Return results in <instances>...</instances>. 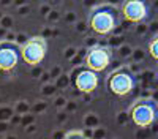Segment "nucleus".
<instances>
[{
  "instance_id": "f257e3e1",
  "label": "nucleus",
  "mask_w": 158,
  "mask_h": 139,
  "mask_svg": "<svg viewBox=\"0 0 158 139\" xmlns=\"http://www.w3.org/2000/svg\"><path fill=\"white\" fill-rule=\"evenodd\" d=\"M120 13L114 5L101 3L90 11L89 24L90 29L98 35H108L111 33L120 22Z\"/></svg>"
},
{
  "instance_id": "1a4fd4ad",
  "label": "nucleus",
  "mask_w": 158,
  "mask_h": 139,
  "mask_svg": "<svg viewBox=\"0 0 158 139\" xmlns=\"http://www.w3.org/2000/svg\"><path fill=\"white\" fill-rule=\"evenodd\" d=\"M149 52H150V55L158 62V36H155L153 40L149 43Z\"/></svg>"
},
{
  "instance_id": "7ed1b4c3",
  "label": "nucleus",
  "mask_w": 158,
  "mask_h": 139,
  "mask_svg": "<svg viewBox=\"0 0 158 139\" xmlns=\"http://www.w3.org/2000/svg\"><path fill=\"white\" fill-rule=\"evenodd\" d=\"M135 85H136V76L128 67L115 68L106 79V87L117 96H125L130 92H133Z\"/></svg>"
},
{
  "instance_id": "f03ea898",
  "label": "nucleus",
  "mask_w": 158,
  "mask_h": 139,
  "mask_svg": "<svg viewBox=\"0 0 158 139\" xmlns=\"http://www.w3.org/2000/svg\"><path fill=\"white\" fill-rule=\"evenodd\" d=\"M130 117L133 123L141 128L150 126L158 117V103L152 98H139L131 104Z\"/></svg>"
},
{
  "instance_id": "39448f33",
  "label": "nucleus",
  "mask_w": 158,
  "mask_h": 139,
  "mask_svg": "<svg viewBox=\"0 0 158 139\" xmlns=\"http://www.w3.org/2000/svg\"><path fill=\"white\" fill-rule=\"evenodd\" d=\"M120 13L123 19L128 22H142L149 16L150 13V3L149 0H123V3L120 6Z\"/></svg>"
},
{
  "instance_id": "9d476101",
  "label": "nucleus",
  "mask_w": 158,
  "mask_h": 139,
  "mask_svg": "<svg viewBox=\"0 0 158 139\" xmlns=\"http://www.w3.org/2000/svg\"><path fill=\"white\" fill-rule=\"evenodd\" d=\"M63 137H65V139H71V137H79V139H82L84 134H82V131H68Z\"/></svg>"
},
{
  "instance_id": "6e6552de",
  "label": "nucleus",
  "mask_w": 158,
  "mask_h": 139,
  "mask_svg": "<svg viewBox=\"0 0 158 139\" xmlns=\"http://www.w3.org/2000/svg\"><path fill=\"white\" fill-rule=\"evenodd\" d=\"M71 78H73V84L76 85V88L79 92H84V93L94 92L95 88L98 87V82H100L98 71L92 70L89 67L76 68V71L73 73Z\"/></svg>"
},
{
  "instance_id": "20e7f679",
  "label": "nucleus",
  "mask_w": 158,
  "mask_h": 139,
  "mask_svg": "<svg viewBox=\"0 0 158 139\" xmlns=\"http://www.w3.org/2000/svg\"><path fill=\"white\" fill-rule=\"evenodd\" d=\"M22 60L29 65H38L41 63L48 54V41L43 36H32L27 41H24L21 46Z\"/></svg>"
},
{
  "instance_id": "423d86ee",
  "label": "nucleus",
  "mask_w": 158,
  "mask_h": 139,
  "mask_svg": "<svg viewBox=\"0 0 158 139\" xmlns=\"http://www.w3.org/2000/svg\"><path fill=\"white\" fill-rule=\"evenodd\" d=\"M22 59L21 46L15 41H0V71H11L15 70L19 60Z\"/></svg>"
},
{
  "instance_id": "0eeeda50",
  "label": "nucleus",
  "mask_w": 158,
  "mask_h": 139,
  "mask_svg": "<svg viewBox=\"0 0 158 139\" xmlns=\"http://www.w3.org/2000/svg\"><path fill=\"white\" fill-rule=\"evenodd\" d=\"M112 59V49L109 46L98 44L94 46L85 55V67L95 70V71H103L109 67Z\"/></svg>"
}]
</instances>
